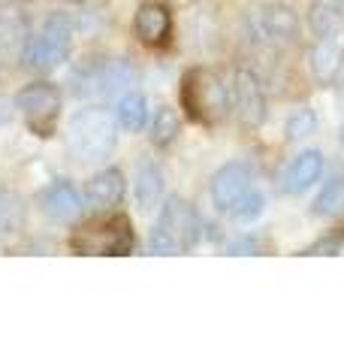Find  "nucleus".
Segmentation results:
<instances>
[{
  "instance_id": "obj_12",
  "label": "nucleus",
  "mask_w": 344,
  "mask_h": 363,
  "mask_svg": "<svg viewBox=\"0 0 344 363\" xmlns=\"http://www.w3.org/2000/svg\"><path fill=\"white\" fill-rule=\"evenodd\" d=\"M323 167H326V161H323V155H320L317 149L299 152L290 161V167L281 173L278 191H281V194H287V197L305 194V191L311 188L314 182H320V176H323Z\"/></svg>"
},
{
  "instance_id": "obj_1",
  "label": "nucleus",
  "mask_w": 344,
  "mask_h": 363,
  "mask_svg": "<svg viewBox=\"0 0 344 363\" xmlns=\"http://www.w3.org/2000/svg\"><path fill=\"white\" fill-rule=\"evenodd\" d=\"M136 248L133 221L121 212H103L88 218L70 233L73 255H94V257H127Z\"/></svg>"
},
{
  "instance_id": "obj_27",
  "label": "nucleus",
  "mask_w": 344,
  "mask_h": 363,
  "mask_svg": "<svg viewBox=\"0 0 344 363\" xmlns=\"http://www.w3.org/2000/svg\"><path fill=\"white\" fill-rule=\"evenodd\" d=\"M338 140H341V145H344V124H341V130H338Z\"/></svg>"
},
{
  "instance_id": "obj_7",
  "label": "nucleus",
  "mask_w": 344,
  "mask_h": 363,
  "mask_svg": "<svg viewBox=\"0 0 344 363\" xmlns=\"http://www.w3.org/2000/svg\"><path fill=\"white\" fill-rule=\"evenodd\" d=\"M61 91L52 82H30L16 94V109L21 112V118L30 128V133L49 140L52 133H57V121H61Z\"/></svg>"
},
{
  "instance_id": "obj_25",
  "label": "nucleus",
  "mask_w": 344,
  "mask_h": 363,
  "mask_svg": "<svg viewBox=\"0 0 344 363\" xmlns=\"http://www.w3.org/2000/svg\"><path fill=\"white\" fill-rule=\"evenodd\" d=\"M260 242L257 240H239V242H229V255H248V252H260Z\"/></svg>"
},
{
  "instance_id": "obj_23",
  "label": "nucleus",
  "mask_w": 344,
  "mask_h": 363,
  "mask_svg": "<svg viewBox=\"0 0 344 363\" xmlns=\"http://www.w3.org/2000/svg\"><path fill=\"white\" fill-rule=\"evenodd\" d=\"M263 209H266V197H263V191L251 188L229 215H233L236 221H254V218H260V215H263Z\"/></svg>"
},
{
  "instance_id": "obj_22",
  "label": "nucleus",
  "mask_w": 344,
  "mask_h": 363,
  "mask_svg": "<svg viewBox=\"0 0 344 363\" xmlns=\"http://www.w3.org/2000/svg\"><path fill=\"white\" fill-rule=\"evenodd\" d=\"M317 130V112L314 109H296L290 118H287V140L290 143H299L305 136H311Z\"/></svg>"
},
{
  "instance_id": "obj_14",
  "label": "nucleus",
  "mask_w": 344,
  "mask_h": 363,
  "mask_svg": "<svg viewBox=\"0 0 344 363\" xmlns=\"http://www.w3.org/2000/svg\"><path fill=\"white\" fill-rule=\"evenodd\" d=\"M42 209L57 224H73L79 215H82L85 203L79 197V191L64 179V182H55V185L42 194Z\"/></svg>"
},
{
  "instance_id": "obj_26",
  "label": "nucleus",
  "mask_w": 344,
  "mask_h": 363,
  "mask_svg": "<svg viewBox=\"0 0 344 363\" xmlns=\"http://www.w3.org/2000/svg\"><path fill=\"white\" fill-rule=\"evenodd\" d=\"M16 116V100H4L0 97V128H6Z\"/></svg>"
},
{
  "instance_id": "obj_9",
  "label": "nucleus",
  "mask_w": 344,
  "mask_h": 363,
  "mask_svg": "<svg viewBox=\"0 0 344 363\" xmlns=\"http://www.w3.org/2000/svg\"><path fill=\"white\" fill-rule=\"evenodd\" d=\"M251 188H254V169H251L245 161L224 164L212 176V203H214V209L233 212L239 206V200H242Z\"/></svg>"
},
{
  "instance_id": "obj_6",
  "label": "nucleus",
  "mask_w": 344,
  "mask_h": 363,
  "mask_svg": "<svg viewBox=\"0 0 344 363\" xmlns=\"http://www.w3.org/2000/svg\"><path fill=\"white\" fill-rule=\"evenodd\" d=\"M70 49H73L70 18L64 13H52L42 21V28L33 37H28L25 49H21V58H25V67L33 73H52L70 58Z\"/></svg>"
},
{
  "instance_id": "obj_13",
  "label": "nucleus",
  "mask_w": 344,
  "mask_h": 363,
  "mask_svg": "<svg viewBox=\"0 0 344 363\" xmlns=\"http://www.w3.org/2000/svg\"><path fill=\"white\" fill-rule=\"evenodd\" d=\"M124 194H127V179L118 167H106L94 173L85 185V203L88 209H97V212H109L115 206H121Z\"/></svg>"
},
{
  "instance_id": "obj_16",
  "label": "nucleus",
  "mask_w": 344,
  "mask_h": 363,
  "mask_svg": "<svg viewBox=\"0 0 344 363\" xmlns=\"http://www.w3.org/2000/svg\"><path fill=\"white\" fill-rule=\"evenodd\" d=\"M160 194H164V173L154 161H145L136 169V203H139L142 212L157 209Z\"/></svg>"
},
{
  "instance_id": "obj_11",
  "label": "nucleus",
  "mask_w": 344,
  "mask_h": 363,
  "mask_svg": "<svg viewBox=\"0 0 344 363\" xmlns=\"http://www.w3.org/2000/svg\"><path fill=\"white\" fill-rule=\"evenodd\" d=\"M308 64H311V76L320 85L336 82L338 73L344 70V28L317 37L311 55H308Z\"/></svg>"
},
{
  "instance_id": "obj_5",
  "label": "nucleus",
  "mask_w": 344,
  "mask_h": 363,
  "mask_svg": "<svg viewBox=\"0 0 344 363\" xmlns=\"http://www.w3.org/2000/svg\"><path fill=\"white\" fill-rule=\"evenodd\" d=\"M248 37L260 49L284 52L299 45L302 37V21L299 13L287 4H260L248 13Z\"/></svg>"
},
{
  "instance_id": "obj_4",
  "label": "nucleus",
  "mask_w": 344,
  "mask_h": 363,
  "mask_svg": "<svg viewBox=\"0 0 344 363\" xmlns=\"http://www.w3.org/2000/svg\"><path fill=\"white\" fill-rule=\"evenodd\" d=\"M178 97L185 116L202 124V128H214V124H221L229 116V88L209 67H190L181 76Z\"/></svg>"
},
{
  "instance_id": "obj_10",
  "label": "nucleus",
  "mask_w": 344,
  "mask_h": 363,
  "mask_svg": "<svg viewBox=\"0 0 344 363\" xmlns=\"http://www.w3.org/2000/svg\"><path fill=\"white\" fill-rule=\"evenodd\" d=\"M172 25H176V21H172V9L164 0H145L133 16L136 40L148 45V49H164L172 40Z\"/></svg>"
},
{
  "instance_id": "obj_18",
  "label": "nucleus",
  "mask_w": 344,
  "mask_h": 363,
  "mask_svg": "<svg viewBox=\"0 0 344 363\" xmlns=\"http://www.w3.org/2000/svg\"><path fill=\"white\" fill-rule=\"evenodd\" d=\"M115 118H118V124L124 130L139 133L148 124V100L142 94H136V91L133 94H124L118 109H115Z\"/></svg>"
},
{
  "instance_id": "obj_21",
  "label": "nucleus",
  "mask_w": 344,
  "mask_h": 363,
  "mask_svg": "<svg viewBox=\"0 0 344 363\" xmlns=\"http://www.w3.org/2000/svg\"><path fill=\"white\" fill-rule=\"evenodd\" d=\"M21 224H25V206H21V200L0 188V236L21 230Z\"/></svg>"
},
{
  "instance_id": "obj_24",
  "label": "nucleus",
  "mask_w": 344,
  "mask_h": 363,
  "mask_svg": "<svg viewBox=\"0 0 344 363\" xmlns=\"http://www.w3.org/2000/svg\"><path fill=\"white\" fill-rule=\"evenodd\" d=\"M341 248H344V230H336V233L320 236V240L308 245L302 255H338Z\"/></svg>"
},
{
  "instance_id": "obj_8",
  "label": "nucleus",
  "mask_w": 344,
  "mask_h": 363,
  "mask_svg": "<svg viewBox=\"0 0 344 363\" xmlns=\"http://www.w3.org/2000/svg\"><path fill=\"white\" fill-rule=\"evenodd\" d=\"M229 112L236 116L242 130L263 128V121L269 116L263 82L254 70H248V67H239L236 76H233V85H229Z\"/></svg>"
},
{
  "instance_id": "obj_20",
  "label": "nucleus",
  "mask_w": 344,
  "mask_h": 363,
  "mask_svg": "<svg viewBox=\"0 0 344 363\" xmlns=\"http://www.w3.org/2000/svg\"><path fill=\"white\" fill-rule=\"evenodd\" d=\"M178 133H181L178 112L172 106H160L154 112V121H151V143L157 145V149H166V145H172L178 140Z\"/></svg>"
},
{
  "instance_id": "obj_15",
  "label": "nucleus",
  "mask_w": 344,
  "mask_h": 363,
  "mask_svg": "<svg viewBox=\"0 0 344 363\" xmlns=\"http://www.w3.org/2000/svg\"><path fill=\"white\" fill-rule=\"evenodd\" d=\"M344 28V0H311L308 6V30L323 37L329 30Z\"/></svg>"
},
{
  "instance_id": "obj_17",
  "label": "nucleus",
  "mask_w": 344,
  "mask_h": 363,
  "mask_svg": "<svg viewBox=\"0 0 344 363\" xmlns=\"http://www.w3.org/2000/svg\"><path fill=\"white\" fill-rule=\"evenodd\" d=\"M130 82V64L127 61H106L103 67H97L94 73H91V94H118L121 88H127ZM85 91V94H88Z\"/></svg>"
},
{
  "instance_id": "obj_3",
  "label": "nucleus",
  "mask_w": 344,
  "mask_h": 363,
  "mask_svg": "<svg viewBox=\"0 0 344 363\" xmlns=\"http://www.w3.org/2000/svg\"><path fill=\"white\" fill-rule=\"evenodd\" d=\"M202 236V221L193 203L185 197H166L148 236V255H185L197 248Z\"/></svg>"
},
{
  "instance_id": "obj_19",
  "label": "nucleus",
  "mask_w": 344,
  "mask_h": 363,
  "mask_svg": "<svg viewBox=\"0 0 344 363\" xmlns=\"http://www.w3.org/2000/svg\"><path fill=\"white\" fill-rule=\"evenodd\" d=\"M311 212L317 218H344V179H332L314 197Z\"/></svg>"
},
{
  "instance_id": "obj_2",
  "label": "nucleus",
  "mask_w": 344,
  "mask_h": 363,
  "mask_svg": "<svg viewBox=\"0 0 344 363\" xmlns=\"http://www.w3.org/2000/svg\"><path fill=\"white\" fill-rule=\"evenodd\" d=\"M67 145L79 164H103L109 161L118 145V121L109 109L88 106L79 109L67 124Z\"/></svg>"
}]
</instances>
